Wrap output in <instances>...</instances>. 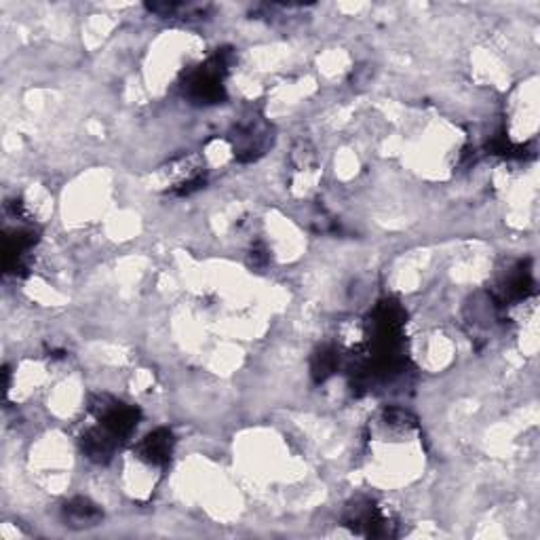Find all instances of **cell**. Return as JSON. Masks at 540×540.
<instances>
[{"label":"cell","mask_w":540,"mask_h":540,"mask_svg":"<svg viewBox=\"0 0 540 540\" xmlns=\"http://www.w3.org/2000/svg\"><path fill=\"white\" fill-rule=\"evenodd\" d=\"M66 515H68L72 521L87 525V523H91V521H95V519L99 517V511H97L89 500H83V498H81V500L72 503L70 507H66Z\"/></svg>","instance_id":"1"}]
</instances>
